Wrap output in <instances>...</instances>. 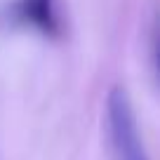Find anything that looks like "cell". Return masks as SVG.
Returning <instances> with one entry per match:
<instances>
[{
    "label": "cell",
    "instance_id": "7a4b0ae2",
    "mask_svg": "<svg viewBox=\"0 0 160 160\" xmlns=\"http://www.w3.org/2000/svg\"><path fill=\"white\" fill-rule=\"evenodd\" d=\"M19 17L38 26L42 33L57 35L59 33V21H57L52 0H21L19 2Z\"/></svg>",
    "mask_w": 160,
    "mask_h": 160
},
{
    "label": "cell",
    "instance_id": "6da1fadb",
    "mask_svg": "<svg viewBox=\"0 0 160 160\" xmlns=\"http://www.w3.org/2000/svg\"><path fill=\"white\" fill-rule=\"evenodd\" d=\"M106 141L111 160H148L134 106L125 87L113 85L106 97Z\"/></svg>",
    "mask_w": 160,
    "mask_h": 160
}]
</instances>
